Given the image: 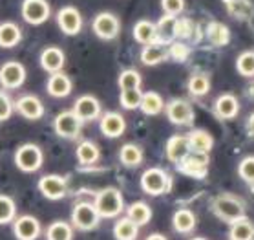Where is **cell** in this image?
<instances>
[{
	"label": "cell",
	"instance_id": "cell-31",
	"mask_svg": "<svg viewBox=\"0 0 254 240\" xmlns=\"http://www.w3.org/2000/svg\"><path fill=\"white\" fill-rule=\"evenodd\" d=\"M75 154L81 165H93L99 160V156H101L97 145L93 141H82V143H79Z\"/></svg>",
	"mask_w": 254,
	"mask_h": 240
},
{
	"label": "cell",
	"instance_id": "cell-26",
	"mask_svg": "<svg viewBox=\"0 0 254 240\" xmlns=\"http://www.w3.org/2000/svg\"><path fill=\"white\" fill-rule=\"evenodd\" d=\"M133 37L139 44H144V46L156 44V24L150 20H139L133 26Z\"/></svg>",
	"mask_w": 254,
	"mask_h": 240
},
{
	"label": "cell",
	"instance_id": "cell-40",
	"mask_svg": "<svg viewBox=\"0 0 254 240\" xmlns=\"http://www.w3.org/2000/svg\"><path fill=\"white\" fill-rule=\"evenodd\" d=\"M15 213H17V207L13 198L0 194V224H9L15 218Z\"/></svg>",
	"mask_w": 254,
	"mask_h": 240
},
{
	"label": "cell",
	"instance_id": "cell-9",
	"mask_svg": "<svg viewBox=\"0 0 254 240\" xmlns=\"http://www.w3.org/2000/svg\"><path fill=\"white\" fill-rule=\"evenodd\" d=\"M26 81V68L17 61H7L0 68V84L4 88H15L22 86V82Z\"/></svg>",
	"mask_w": 254,
	"mask_h": 240
},
{
	"label": "cell",
	"instance_id": "cell-21",
	"mask_svg": "<svg viewBox=\"0 0 254 240\" xmlns=\"http://www.w3.org/2000/svg\"><path fill=\"white\" fill-rule=\"evenodd\" d=\"M187 140H189L192 153H197V154H208L214 147L212 136L208 134L207 130H201V129L192 130L190 134L187 136Z\"/></svg>",
	"mask_w": 254,
	"mask_h": 240
},
{
	"label": "cell",
	"instance_id": "cell-47",
	"mask_svg": "<svg viewBox=\"0 0 254 240\" xmlns=\"http://www.w3.org/2000/svg\"><path fill=\"white\" fill-rule=\"evenodd\" d=\"M146 240H167V237L159 233H154V235H150V237H146Z\"/></svg>",
	"mask_w": 254,
	"mask_h": 240
},
{
	"label": "cell",
	"instance_id": "cell-15",
	"mask_svg": "<svg viewBox=\"0 0 254 240\" xmlns=\"http://www.w3.org/2000/svg\"><path fill=\"white\" fill-rule=\"evenodd\" d=\"M73 112L77 114V117L84 121H93L101 116V103H99L93 95H81L73 105Z\"/></svg>",
	"mask_w": 254,
	"mask_h": 240
},
{
	"label": "cell",
	"instance_id": "cell-4",
	"mask_svg": "<svg viewBox=\"0 0 254 240\" xmlns=\"http://www.w3.org/2000/svg\"><path fill=\"white\" fill-rule=\"evenodd\" d=\"M44 156H42L41 147L33 145V143H26V145L18 147L15 153V163L22 172H35L41 169Z\"/></svg>",
	"mask_w": 254,
	"mask_h": 240
},
{
	"label": "cell",
	"instance_id": "cell-6",
	"mask_svg": "<svg viewBox=\"0 0 254 240\" xmlns=\"http://www.w3.org/2000/svg\"><path fill=\"white\" fill-rule=\"evenodd\" d=\"M81 125H82V121L77 117V114L73 110L61 112V114L55 117V121H53L55 132H57L61 138H66V140H75L77 136L81 134Z\"/></svg>",
	"mask_w": 254,
	"mask_h": 240
},
{
	"label": "cell",
	"instance_id": "cell-36",
	"mask_svg": "<svg viewBox=\"0 0 254 240\" xmlns=\"http://www.w3.org/2000/svg\"><path fill=\"white\" fill-rule=\"evenodd\" d=\"M236 70L243 77H254V52H243L236 59Z\"/></svg>",
	"mask_w": 254,
	"mask_h": 240
},
{
	"label": "cell",
	"instance_id": "cell-11",
	"mask_svg": "<svg viewBox=\"0 0 254 240\" xmlns=\"http://www.w3.org/2000/svg\"><path fill=\"white\" fill-rule=\"evenodd\" d=\"M39 191H41L48 200H61L68 193V183H66V180H64L63 176L48 174L41 178Z\"/></svg>",
	"mask_w": 254,
	"mask_h": 240
},
{
	"label": "cell",
	"instance_id": "cell-49",
	"mask_svg": "<svg viewBox=\"0 0 254 240\" xmlns=\"http://www.w3.org/2000/svg\"><path fill=\"white\" fill-rule=\"evenodd\" d=\"M192 240H207V239H201V237H196V239H192Z\"/></svg>",
	"mask_w": 254,
	"mask_h": 240
},
{
	"label": "cell",
	"instance_id": "cell-16",
	"mask_svg": "<svg viewBox=\"0 0 254 240\" xmlns=\"http://www.w3.org/2000/svg\"><path fill=\"white\" fill-rule=\"evenodd\" d=\"M127 130V121L121 114L117 112H108L101 117V132L106 138H121Z\"/></svg>",
	"mask_w": 254,
	"mask_h": 240
},
{
	"label": "cell",
	"instance_id": "cell-48",
	"mask_svg": "<svg viewBox=\"0 0 254 240\" xmlns=\"http://www.w3.org/2000/svg\"><path fill=\"white\" fill-rule=\"evenodd\" d=\"M249 130L254 134V112L251 114V117H249Z\"/></svg>",
	"mask_w": 254,
	"mask_h": 240
},
{
	"label": "cell",
	"instance_id": "cell-45",
	"mask_svg": "<svg viewBox=\"0 0 254 240\" xmlns=\"http://www.w3.org/2000/svg\"><path fill=\"white\" fill-rule=\"evenodd\" d=\"M161 7L165 9L167 15L176 17V15H179V13L183 11V7H185V0H161Z\"/></svg>",
	"mask_w": 254,
	"mask_h": 240
},
{
	"label": "cell",
	"instance_id": "cell-38",
	"mask_svg": "<svg viewBox=\"0 0 254 240\" xmlns=\"http://www.w3.org/2000/svg\"><path fill=\"white\" fill-rule=\"evenodd\" d=\"M227 9L232 17L236 18H251L253 17V6L247 0H227Z\"/></svg>",
	"mask_w": 254,
	"mask_h": 240
},
{
	"label": "cell",
	"instance_id": "cell-44",
	"mask_svg": "<svg viewBox=\"0 0 254 240\" xmlns=\"http://www.w3.org/2000/svg\"><path fill=\"white\" fill-rule=\"evenodd\" d=\"M189 55H190V48L187 46V44H183V42H172L170 44V57L174 61H179V63L187 61Z\"/></svg>",
	"mask_w": 254,
	"mask_h": 240
},
{
	"label": "cell",
	"instance_id": "cell-30",
	"mask_svg": "<svg viewBox=\"0 0 254 240\" xmlns=\"http://www.w3.org/2000/svg\"><path fill=\"white\" fill-rule=\"evenodd\" d=\"M207 37L210 39L214 46H225L231 41V31L225 24L221 22H210L207 28Z\"/></svg>",
	"mask_w": 254,
	"mask_h": 240
},
{
	"label": "cell",
	"instance_id": "cell-28",
	"mask_svg": "<svg viewBox=\"0 0 254 240\" xmlns=\"http://www.w3.org/2000/svg\"><path fill=\"white\" fill-rule=\"evenodd\" d=\"M119 160L125 167H137L143 161V151L135 143H127L119 151Z\"/></svg>",
	"mask_w": 254,
	"mask_h": 240
},
{
	"label": "cell",
	"instance_id": "cell-43",
	"mask_svg": "<svg viewBox=\"0 0 254 240\" xmlns=\"http://www.w3.org/2000/svg\"><path fill=\"white\" fill-rule=\"evenodd\" d=\"M238 172H240V178H242L243 182L254 185V156L243 158L240 161V165H238Z\"/></svg>",
	"mask_w": 254,
	"mask_h": 240
},
{
	"label": "cell",
	"instance_id": "cell-42",
	"mask_svg": "<svg viewBox=\"0 0 254 240\" xmlns=\"http://www.w3.org/2000/svg\"><path fill=\"white\" fill-rule=\"evenodd\" d=\"M196 24L190 18H178L176 20V39H190L194 37Z\"/></svg>",
	"mask_w": 254,
	"mask_h": 240
},
{
	"label": "cell",
	"instance_id": "cell-12",
	"mask_svg": "<svg viewBox=\"0 0 254 240\" xmlns=\"http://www.w3.org/2000/svg\"><path fill=\"white\" fill-rule=\"evenodd\" d=\"M57 24L66 35H77L82 29V17L79 9L73 6H66L59 9L57 13Z\"/></svg>",
	"mask_w": 254,
	"mask_h": 240
},
{
	"label": "cell",
	"instance_id": "cell-33",
	"mask_svg": "<svg viewBox=\"0 0 254 240\" xmlns=\"http://www.w3.org/2000/svg\"><path fill=\"white\" fill-rule=\"evenodd\" d=\"M231 240H254V224L249 222L247 218H243L240 222L232 224L229 231Z\"/></svg>",
	"mask_w": 254,
	"mask_h": 240
},
{
	"label": "cell",
	"instance_id": "cell-25",
	"mask_svg": "<svg viewBox=\"0 0 254 240\" xmlns=\"http://www.w3.org/2000/svg\"><path fill=\"white\" fill-rule=\"evenodd\" d=\"M22 39V31L15 22L0 24V48H15Z\"/></svg>",
	"mask_w": 254,
	"mask_h": 240
},
{
	"label": "cell",
	"instance_id": "cell-34",
	"mask_svg": "<svg viewBox=\"0 0 254 240\" xmlns=\"http://www.w3.org/2000/svg\"><path fill=\"white\" fill-rule=\"evenodd\" d=\"M46 239L48 240H71L73 239V229L68 222H53L50 224V228L46 231Z\"/></svg>",
	"mask_w": 254,
	"mask_h": 240
},
{
	"label": "cell",
	"instance_id": "cell-24",
	"mask_svg": "<svg viewBox=\"0 0 254 240\" xmlns=\"http://www.w3.org/2000/svg\"><path fill=\"white\" fill-rule=\"evenodd\" d=\"M172 228L178 233H192V229L196 228V215L190 209H178L172 217Z\"/></svg>",
	"mask_w": 254,
	"mask_h": 240
},
{
	"label": "cell",
	"instance_id": "cell-27",
	"mask_svg": "<svg viewBox=\"0 0 254 240\" xmlns=\"http://www.w3.org/2000/svg\"><path fill=\"white\" fill-rule=\"evenodd\" d=\"M127 218H130L137 228L141 226H146V224L152 220V209L148 204L144 202H133L127 211Z\"/></svg>",
	"mask_w": 254,
	"mask_h": 240
},
{
	"label": "cell",
	"instance_id": "cell-19",
	"mask_svg": "<svg viewBox=\"0 0 254 240\" xmlns=\"http://www.w3.org/2000/svg\"><path fill=\"white\" fill-rule=\"evenodd\" d=\"M64 61H66V57H64V52L61 48L50 46L41 53V66L50 74H59L63 70Z\"/></svg>",
	"mask_w": 254,
	"mask_h": 240
},
{
	"label": "cell",
	"instance_id": "cell-10",
	"mask_svg": "<svg viewBox=\"0 0 254 240\" xmlns=\"http://www.w3.org/2000/svg\"><path fill=\"white\" fill-rule=\"evenodd\" d=\"M178 165H179V170L183 174L192 176V178H205L208 167V156L207 154L189 153Z\"/></svg>",
	"mask_w": 254,
	"mask_h": 240
},
{
	"label": "cell",
	"instance_id": "cell-39",
	"mask_svg": "<svg viewBox=\"0 0 254 240\" xmlns=\"http://www.w3.org/2000/svg\"><path fill=\"white\" fill-rule=\"evenodd\" d=\"M141 99H143V92L141 90H121V106L127 108V110H133V108H139L141 106Z\"/></svg>",
	"mask_w": 254,
	"mask_h": 240
},
{
	"label": "cell",
	"instance_id": "cell-13",
	"mask_svg": "<svg viewBox=\"0 0 254 240\" xmlns=\"http://www.w3.org/2000/svg\"><path fill=\"white\" fill-rule=\"evenodd\" d=\"M167 117L174 125H190L194 121L192 105L185 99H172L167 105Z\"/></svg>",
	"mask_w": 254,
	"mask_h": 240
},
{
	"label": "cell",
	"instance_id": "cell-5",
	"mask_svg": "<svg viewBox=\"0 0 254 240\" xmlns=\"http://www.w3.org/2000/svg\"><path fill=\"white\" fill-rule=\"evenodd\" d=\"M99 213L95 209L93 204H88V202H81L73 207L71 211V222L77 229L81 231H92L99 226Z\"/></svg>",
	"mask_w": 254,
	"mask_h": 240
},
{
	"label": "cell",
	"instance_id": "cell-23",
	"mask_svg": "<svg viewBox=\"0 0 254 240\" xmlns=\"http://www.w3.org/2000/svg\"><path fill=\"white\" fill-rule=\"evenodd\" d=\"M176 17L165 15V17L156 24V42L159 44H172L176 39Z\"/></svg>",
	"mask_w": 254,
	"mask_h": 240
},
{
	"label": "cell",
	"instance_id": "cell-41",
	"mask_svg": "<svg viewBox=\"0 0 254 240\" xmlns=\"http://www.w3.org/2000/svg\"><path fill=\"white\" fill-rule=\"evenodd\" d=\"M119 86L121 90H137L141 86V76L135 70H125L119 76Z\"/></svg>",
	"mask_w": 254,
	"mask_h": 240
},
{
	"label": "cell",
	"instance_id": "cell-14",
	"mask_svg": "<svg viewBox=\"0 0 254 240\" xmlns=\"http://www.w3.org/2000/svg\"><path fill=\"white\" fill-rule=\"evenodd\" d=\"M13 233L18 240H37L41 235V224L31 215L18 217L13 224Z\"/></svg>",
	"mask_w": 254,
	"mask_h": 240
},
{
	"label": "cell",
	"instance_id": "cell-32",
	"mask_svg": "<svg viewBox=\"0 0 254 240\" xmlns=\"http://www.w3.org/2000/svg\"><path fill=\"white\" fill-rule=\"evenodd\" d=\"M139 108L146 116H157L165 108V105H163L161 95L157 94V92H146V94H143V99H141V106Z\"/></svg>",
	"mask_w": 254,
	"mask_h": 240
},
{
	"label": "cell",
	"instance_id": "cell-7",
	"mask_svg": "<svg viewBox=\"0 0 254 240\" xmlns=\"http://www.w3.org/2000/svg\"><path fill=\"white\" fill-rule=\"evenodd\" d=\"M92 28H93V33H95L99 39L112 41V39H116V37L119 35L121 24H119V18H117L116 15L104 11V13H99L97 17L93 18Z\"/></svg>",
	"mask_w": 254,
	"mask_h": 240
},
{
	"label": "cell",
	"instance_id": "cell-29",
	"mask_svg": "<svg viewBox=\"0 0 254 240\" xmlns=\"http://www.w3.org/2000/svg\"><path fill=\"white\" fill-rule=\"evenodd\" d=\"M139 235V228L130 218H119L114 226V237L117 240H135Z\"/></svg>",
	"mask_w": 254,
	"mask_h": 240
},
{
	"label": "cell",
	"instance_id": "cell-22",
	"mask_svg": "<svg viewBox=\"0 0 254 240\" xmlns=\"http://www.w3.org/2000/svg\"><path fill=\"white\" fill-rule=\"evenodd\" d=\"M48 94L52 97H66L71 92V81L69 77L63 72L59 74H52V77L48 79Z\"/></svg>",
	"mask_w": 254,
	"mask_h": 240
},
{
	"label": "cell",
	"instance_id": "cell-8",
	"mask_svg": "<svg viewBox=\"0 0 254 240\" xmlns=\"http://www.w3.org/2000/svg\"><path fill=\"white\" fill-rule=\"evenodd\" d=\"M50 4L46 0H24L22 2V18L31 26L44 24L50 18Z\"/></svg>",
	"mask_w": 254,
	"mask_h": 240
},
{
	"label": "cell",
	"instance_id": "cell-20",
	"mask_svg": "<svg viewBox=\"0 0 254 240\" xmlns=\"http://www.w3.org/2000/svg\"><path fill=\"white\" fill-rule=\"evenodd\" d=\"M190 153V145H189V140L187 136H172L167 143V158L172 161V163H179L181 160L185 158L187 154Z\"/></svg>",
	"mask_w": 254,
	"mask_h": 240
},
{
	"label": "cell",
	"instance_id": "cell-46",
	"mask_svg": "<svg viewBox=\"0 0 254 240\" xmlns=\"http://www.w3.org/2000/svg\"><path fill=\"white\" fill-rule=\"evenodd\" d=\"M11 112H13L11 99L7 97V94L0 92V121H6V119H9Z\"/></svg>",
	"mask_w": 254,
	"mask_h": 240
},
{
	"label": "cell",
	"instance_id": "cell-37",
	"mask_svg": "<svg viewBox=\"0 0 254 240\" xmlns=\"http://www.w3.org/2000/svg\"><path fill=\"white\" fill-rule=\"evenodd\" d=\"M208 90H210V81H208V77L205 74H196V76H192L189 79V92L192 95L201 97V95L208 94Z\"/></svg>",
	"mask_w": 254,
	"mask_h": 240
},
{
	"label": "cell",
	"instance_id": "cell-17",
	"mask_svg": "<svg viewBox=\"0 0 254 240\" xmlns=\"http://www.w3.org/2000/svg\"><path fill=\"white\" fill-rule=\"evenodd\" d=\"M15 106H17V110L20 116L26 117V119H31V121L41 119V117L44 116V105H42L41 99L35 97V95H22V97L17 101Z\"/></svg>",
	"mask_w": 254,
	"mask_h": 240
},
{
	"label": "cell",
	"instance_id": "cell-18",
	"mask_svg": "<svg viewBox=\"0 0 254 240\" xmlns=\"http://www.w3.org/2000/svg\"><path fill=\"white\" fill-rule=\"evenodd\" d=\"M240 112V103L232 94H221L214 103V114L220 119H234Z\"/></svg>",
	"mask_w": 254,
	"mask_h": 240
},
{
	"label": "cell",
	"instance_id": "cell-35",
	"mask_svg": "<svg viewBox=\"0 0 254 240\" xmlns=\"http://www.w3.org/2000/svg\"><path fill=\"white\" fill-rule=\"evenodd\" d=\"M165 57H167L165 50H163L161 46H157V44H150V46H146L143 52H141V61H143V65H146V66L159 65Z\"/></svg>",
	"mask_w": 254,
	"mask_h": 240
},
{
	"label": "cell",
	"instance_id": "cell-1",
	"mask_svg": "<svg viewBox=\"0 0 254 240\" xmlns=\"http://www.w3.org/2000/svg\"><path fill=\"white\" fill-rule=\"evenodd\" d=\"M212 211L216 213V217L221 218L223 222H229L231 226L245 218V205L242 198L229 193L218 194L212 200Z\"/></svg>",
	"mask_w": 254,
	"mask_h": 240
},
{
	"label": "cell",
	"instance_id": "cell-3",
	"mask_svg": "<svg viewBox=\"0 0 254 240\" xmlns=\"http://www.w3.org/2000/svg\"><path fill=\"white\" fill-rule=\"evenodd\" d=\"M141 187H143L144 193H148L150 196H159V194H165L170 191L172 180H170V176L163 169H156L154 167V169H148L143 172V176H141Z\"/></svg>",
	"mask_w": 254,
	"mask_h": 240
},
{
	"label": "cell",
	"instance_id": "cell-2",
	"mask_svg": "<svg viewBox=\"0 0 254 240\" xmlns=\"http://www.w3.org/2000/svg\"><path fill=\"white\" fill-rule=\"evenodd\" d=\"M95 209L101 218H116L125 211V200L119 189L106 187L95 196Z\"/></svg>",
	"mask_w": 254,
	"mask_h": 240
}]
</instances>
